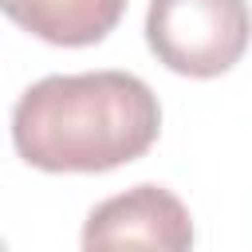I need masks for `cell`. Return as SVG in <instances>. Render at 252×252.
Segmentation results:
<instances>
[{
    "label": "cell",
    "instance_id": "6da1fadb",
    "mask_svg": "<svg viewBox=\"0 0 252 252\" xmlns=\"http://www.w3.org/2000/svg\"><path fill=\"white\" fill-rule=\"evenodd\" d=\"M161 130L158 94L130 71L47 75L12 110L16 154L47 173H106L142 158Z\"/></svg>",
    "mask_w": 252,
    "mask_h": 252
},
{
    "label": "cell",
    "instance_id": "7a4b0ae2",
    "mask_svg": "<svg viewBox=\"0 0 252 252\" xmlns=\"http://www.w3.org/2000/svg\"><path fill=\"white\" fill-rule=\"evenodd\" d=\"M248 39V0H150L146 43L177 75L217 79L240 63Z\"/></svg>",
    "mask_w": 252,
    "mask_h": 252
},
{
    "label": "cell",
    "instance_id": "3957f363",
    "mask_svg": "<svg viewBox=\"0 0 252 252\" xmlns=\"http://www.w3.org/2000/svg\"><path fill=\"white\" fill-rule=\"evenodd\" d=\"M83 252H193V217L161 185H134L91 209Z\"/></svg>",
    "mask_w": 252,
    "mask_h": 252
},
{
    "label": "cell",
    "instance_id": "277c9868",
    "mask_svg": "<svg viewBox=\"0 0 252 252\" xmlns=\"http://www.w3.org/2000/svg\"><path fill=\"white\" fill-rule=\"evenodd\" d=\"M0 12L43 43L91 47L118 28L126 0H0Z\"/></svg>",
    "mask_w": 252,
    "mask_h": 252
}]
</instances>
